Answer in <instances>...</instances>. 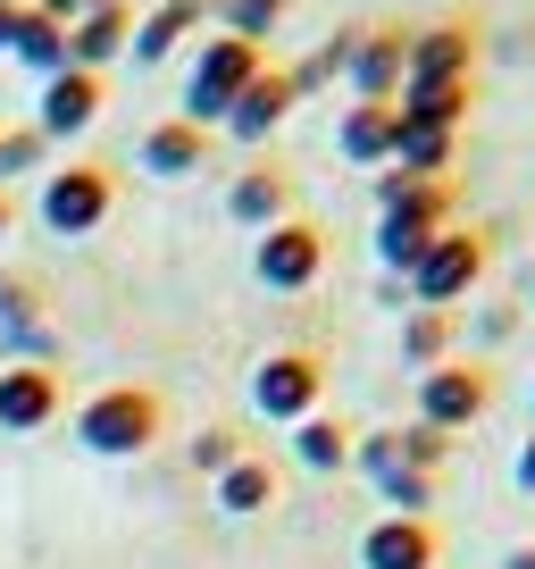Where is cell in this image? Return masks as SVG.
Instances as JSON below:
<instances>
[{"mask_svg":"<svg viewBox=\"0 0 535 569\" xmlns=\"http://www.w3.org/2000/svg\"><path fill=\"white\" fill-rule=\"evenodd\" d=\"M42 160H51V134H42V126H0V184L34 177Z\"/></svg>","mask_w":535,"mask_h":569,"instance_id":"f1b7e54d","label":"cell"},{"mask_svg":"<svg viewBox=\"0 0 535 569\" xmlns=\"http://www.w3.org/2000/svg\"><path fill=\"white\" fill-rule=\"evenodd\" d=\"M9 59H18V68H34L42 84H51V76L68 68V26L42 18V9H18V26H9Z\"/></svg>","mask_w":535,"mask_h":569,"instance_id":"603a6c76","label":"cell"},{"mask_svg":"<svg viewBox=\"0 0 535 569\" xmlns=\"http://www.w3.org/2000/svg\"><path fill=\"white\" fill-rule=\"evenodd\" d=\"M184 452H193V469H201V478H218V469H234V461H243V436H234V427L226 419H210V427H193V445H184Z\"/></svg>","mask_w":535,"mask_h":569,"instance_id":"f546056e","label":"cell"},{"mask_svg":"<svg viewBox=\"0 0 535 569\" xmlns=\"http://www.w3.org/2000/svg\"><path fill=\"white\" fill-rule=\"evenodd\" d=\"M293 101H302V92H293V76H285V68H260V76L243 84V101L226 109V134H234V142H268L276 126L293 118Z\"/></svg>","mask_w":535,"mask_h":569,"instance_id":"d6986e66","label":"cell"},{"mask_svg":"<svg viewBox=\"0 0 535 569\" xmlns=\"http://www.w3.org/2000/svg\"><path fill=\"white\" fill-rule=\"evenodd\" d=\"M42 310H51V284H42V277H18V268H9V277H0V327L42 319Z\"/></svg>","mask_w":535,"mask_h":569,"instance_id":"1f68e13d","label":"cell"},{"mask_svg":"<svg viewBox=\"0 0 535 569\" xmlns=\"http://www.w3.org/2000/svg\"><path fill=\"white\" fill-rule=\"evenodd\" d=\"M518 495H535V436L518 445Z\"/></svg>","mask_w":535,"mask_h":569,"instance_id":"d590c367","label":"cell"},{"mask_svg":"<svg viewBox=\"0 0 535 569\" xmlns=\"http://www.w3.org/2000/svg\"><path fill=\"white\" fill-rule=\"evenodd\" d=\"M160 436H168V393L160 386H101L75 410V445L92 461H143Z\"/></svg>","mask_w":535,"mask_h":569,"instance_id":"7a4b0ae2","label":"cell"},{"mask_svg":"<svg viewBox=\"0 0 535 569\" xmlns=\"http://www.w3.org/2000/svg\"><path fill=\"white\" fill-rule=\"evenodd\" d=\"M485 268H494V243H485L477 227H461V218H452V227L427 243V260L402 277V293H411V310H461L468 293L485 284Z\"/></svg>","mask_w":535,"mask_h":569,"instance_id":"3957f363","label":"cell"},{"mask_svg":"<svg viewBox=\"0 0 535 569\" xmlns=\"http://www.w3.org/2000/svg\"><path fill=\"white\" fill-rule=\"evenodd\" d=\"M34 9H42V18H59V26H75V18L92 9V0H34Z\"/></svg>","mask_w":535,"mask_h":569,"instance_id":"e575fe53","label":"cell"},{"mask_svg":"<svg viewBox=\"0 0 535 569\" xmlns=\"http://www.w3.org/2000/svg\"><path fill=\"white\" fill-rule=\"evenodd\" d=\"M393 109H402V118H418V126H444V134H461L468 84H402V92H393Z\"/></svg>","mask_w":535,"mask_h":569,"instance_id":"484cf974","label":"cell"},{"mask_svg":"<svg viewBox=\"0 0 535 569\" xmlns=\"http://www.w3.org/2000/svg\"><path fill=\"white\" fill-rule=\"evenodd\" d=\"M502 569H535V545H518V552H502Z\"/></svg>","mask_w":535,"mask_h":569,"instance_id":"74e56055","label":"cell"},{"mask_svg":"<svg viewBox=\"0 0 535 569\" xmlns=\"http://www.w3.org/2000/svg\"><path fill=\"white\" fill-rule=\"evenodd\" d=\"M251 410L276 427H302L310 410H326V352L319 343H276L251 369Z\"/></svg>","mask_w":535,"mask_h":569,"instance_id":"5b68a950","label":"cell"},{"mask_svg":"<svg viewBox=\"0 0 535 569\" xmlns=\"http://www.w3.org/2000/svg\"><path fill=\"white\" fill-rule=\"evenodd\" d=\"M210 126H193V118H151L143 126V142H134V160L151 168V177H193V168H210Z\"/></svg>","mask_w":535,"mask_h":569,"instance_id":"e0dca14e","label":"cell"},{"mask_svg":"<svg viewBox=\"0 0 535 569\" xmlns=\"http://www.w3.org/2000/svg\"><path fill=\"white\" fill-rule=\"evenodd\" d=\"M268 68V51L260 42H243V34H210L201 42V59H193V84H184V109L176 118H193V126H226V109L243 101V84Z\"/></svg>","mask_w":535,"mask_h":569,"instance_id":"8992f818","label":"cell"},{"mask_svg":"<svg viewBox=\"0 0 535 569\" xmlns=\"http://www.w3.org/2000/svg\"><path fill=\"white\" fill-rule=\"evenodd\" d=\"M485 410H494V369H485V360H461V352H452L444 369H427V377H418V419H427V427H444V436L477 427Z\"/></svg>","mask_w":535,"mask_h":569,"instance_id":"ba28073f","label":"cell"},{"mask_svg":"<svg viewBox=\"0 0 535 569\" xmlns=\"http://www.w3.org/2000/svg\"><path fill=\"white\" fill-rule=\"evenodd\" d=\"M452 343H461V310H411V319H402V360H411L418 377L444 369Z\"/></svg>","mask_w":535,"mask_h":569,"instance_id":"d4e9b609","label":"cell"},{"mask_svg":"<svg viewBox=\"0 0 535 569\" xmlns=\"http://www.w3.org/2000/svg\"><path fill=\"white\" fill-rule=\"evenodd\" d=\"M201 26H210V0H160V9H143V18H134V42H125V59L160 68V59L176 51L184 34H201Z\"/></svg>","mask_w":535,"mask_h":569,"instance_id":"44dd1931","label":"cell"},{"mask_svg":"<svg viewBox=\"0 0 535 569\" xmlns=\"http://www.w3.org/2000/svg\"><path fill=\"white\" fill-rule=\"evenodd\" d=\"M101 109H109V76L59 68L51 84H42V101H34V126H42L51 142H75V134H92V126H101Z\"/></svg>","mask_w":535,"mask_h":569,"instance_id":"7c38bea8","label":"cell"},{"mask_svg":"<svg viewBox=\"0 0 535 569\" xmlns=\"http://www.w3.org/2000/svg\"><path fill=\"white\" fill-rule=\"evenodd\" d=\"M125 42H134V9L125 0H92L84 18L68 26V68L109 76V59H125Z\"/></svg>","mask_w":535,"mask_h":569,"instance_id":"2e32d148","label":"cell"},{"mask_svg":"<svg viewBox=\"0 0 535 569\" xmlns=\"http://www.w3.org/2000/svg\"><path fill=\"white\" fill-rule=\"evenodd\" d=\"M468 59H477V26L468 18L411 26V76L402 84H468Z\"/></svg>","mask_w":535,"mask_h":569,"instance_id":"9a60e30c","label":"cell"},{"mask_svg":"<svg viewBox=\"0 0 535 569\" xmlns=\"http://www.w3.org/2000/svg\"><path fill=\"white\" fill-rule=\"evenodd\" d=\"M34 218H42L51 234H68V243L101 234L109 218H118V168H109V160H68V168H51V177H42V193H34Z\"/></svg>","mask_w":535,"mask_h":569,"instance_id":"277c9868","label":"cell"},{"mask_svg":"<svg viewBox=\"0 0 535 569\" xmlns=\"http://www.w3.org/2000/svg\"><path fill=\"white\" fill-rule=\"evenodd\" d=\"M352 445H360V427H343L335 410H310V419L293 427V461H302L310 478H335V469H352Z\"/></svg>","mask_w":535,"mask_h":569,"instance_id":"7402d4cb","label":"cell"},{"mask_svg":"<svg viewBox=\"0 0 535 569\" xmlns=\"http://www.w3.org/2000/svg\"><path fill=\"white\" fill-rule=\"evenodd\" d=\"M285 9H302V0H226L218 18H226V34L260 42V34H276V26H285Z\"/></svg>","mask_w":535,"mask_h":569,"instance_id":"4dcf8cb0","label":"cell"},{"mask_svg":"<svg viewBox=\"0 0 535 569\" xmlns=\"http://www.w3.org/2000/svg\"><path fill=\"white\" fill-rule=\"evenodd\" d=\"M0 360H59V343L42 319H18V327H0Z\"/></svg>","mask_w":535,"mask_h":569,"instance_id":"d6a6232c","label":"cell"},{"mask_svg":"<svg viewBox=\"0 0 535 569\" xmlns=\"http://www.w3.org/2000/svg\"><path fill=\"white\" fill-rule=\"evenodd\" d=\"M402 76H411V26H352V59H343L352 101H393Z\"/></svg>","mask_w":535,"mask_h":569,"instance_id":"30bf717a","label":"cell"},{"mask_svg":"<svg viewBox=\"0 0 535 569\" xmlns=\"http://www.w3.org/2000/svg\"><path fill=\"white\" fill-rule=\"evenodd\" d=\"M343 59H352V26H335V34H326L319 51L302 59V68H285V76H293V92H302V101H310V92H319V84H335V76H343Z\"/></svg>","mask_w":535,"mask_h":569,"instance_id":"83f0119b","label":"cell"},{"mask_svg":"<svg viewBox=\"0 0 535 569\" xmlns=\"http://www.w3.org/2000/svg\"><path fill=\"white\" fill-rule=\"evenodd\" d=\"M452 210H461L452 177H402V168H376V260H385L393 277H411V268L427 260V243L452 227Z\"/></svg>","mask_w":535,"mask_h":569,"instance_id":"6da1fadb","label":"cell"},{"mask_svg":"<svg viewBox=\"0 0 535 569\" xmlns=\"http://www.w3.org/2000/svg\"><path fill=\"white\" fill-rule=\"evenodd\" d=\"M518 319H527L518 302H494V310L477 319V336H485V343H511V336H518Z\"/></svg>","mask_w":535,"mask_h":569,"instance_id":"836d02e7","label":"cell"},{"mask_svg":"<svg viewBox=\"0 0 535 569\" xmlns=\"http://www.w3.org/2000/svg\"><path fill=\"white\" fill-rule=\"evenodd\" d=\"M376 495H385L393 519H435V486L444 478H418V469H385V478H369Z\"/></svg>","mask_w":535,"mask_h":569,"instance_id":"4316f807","label":"cell"},{"mask_svg":"<svg viewBox=\"0 0 535 569\" xmlns=\"http://www.w3.org/2000/svg\"><path fill=\"white\" fill-rule=\"evenodd\" d=\"M360 569H444V519H369Z\"/></svg>","mask_w":535,"mask_h":569,"instance_id":"4fadbf2b","label":"cell"},{"mask_svg":"<svg viewBox=\"0 0 535 569\" xmlns=\"http://www.w3.org/2000/svg\"><path fill=\"white\" fill-rule=\"evenodd\" d=\"M9 26H18V9H0V51H9Z\"/></svg>","mask_w":535,"mask_h":569,"instance_id":"f35d334b","label":"cell"},{"mask_svg":"<svg viewBox=\"0 0 535 569\" xmlns=\"http://www.w3.org/2000/svg\"><path fill=\"white\" fill-rule=\"evenodd\" d=\"M9 227H18V193L0 184V243H9Z\"/></svg>","mask_w":535,"mask_h":569,"instance_id":"8d00e7d4","label":"cell"},{"mask_svg":"<svg viewBox=\"0 0 535 569\" xmlns=\"http://www.w3.org/2000/svg\"><path fill=\"white\" fill-rule=\"evenodd\" d=\"M527 302H535V268H527Z\"/></svg>","mask_w":535,"mask_h":569,"instance_id":"60d3db41","label":"cell"},{"mask_svg":"<svg viewBox=\"0 0 535 569\" xmlns=\"http://www.w3.org/2000/svg\"><path fill=\"white\" fill-rule=\"evenodd\" d=\"M68 410L59 360H0V436H42Z\"/></svg>","mask_w":535,"mask_h":569,"instance_id":"9c48e42d","label":"cell"},{"mask_svg":"<svg viewBox=\"0 0 535 569\" xmlns=\"http://www.w3.org/2000/svg\"><path fill=\"white\" fill-rule=\"evenodd\" d=\"M210 495H218V511H226V519H260V511L285 502V469L268 461V452H243L234 469H218V478H210Z\"/></svg>","mask_w":535,"mask_h":569,"instance_id":"ac0fdd59","label":"cell"},{"mask_svg":"<svg viewBox=\"0 0 535 569\" xmlns=\"http://www.w3.org/2000/svg\"><path fill=\"white\" fill-rule=\"evenodd\" d=\"M293 210H302V177H293L285 160H260V168H243V177L226 184V218L251 227V234H268L276 218H293Z\"/></svg>","mask_w":535,"mask_h":569,"instance_id":"5bb4252c","label":"cell"},{"mask_svg":"<svg viewBox=\"0 0 535 569\" xmlns=\"http://www.w3.org/2000/svg\"><path fill=\"white\" fill-rule=\"evenodd\" d=\"M326 260H335V234H326L310 210L276 218V227L251 243V277H260L268 293H310V284L326 277Z\"/></svg>","mask_w":535,"mask_h":569,"instance_id":"52a82bcc","label":"cell"},{"mask_svg":"<svg viewBox=\"0 0 535 569\" xmlns=\"http://www.w3.org/2000/svg\"><path fill=\"white\" fill-rule=\"evenodd\" d=\"M393 118H402V109H393ZM452 151H461V134L418 126V118H402V134H393V168H402V177H452Z\"/></svg>","mask_w":535,"mask_h":569,"instance_id":"cb8c5ba5","label":"cell"},{"mask_svg":"<svg viewBox=\"0 0 535 569\" xmlns=\"http://www.w3.org/2000/svg\"><path fill=\"white\" fill-rule=\"evenodd\" d=\"M444 461H452V436H444V427H427V419H411V427H376V436H360V445H352V469H369V478H385V469L444 478Z\"/></svg>","mask_w":535,"mask_h":569,"instance_id":"8fae6325","label":"cell"},{"mask_svg":"<svg viewBox=\"0 0 535 569\" xmlns=\"http://www.w3.org/2000/svg\"><path fill=\"white\" fill-rule=\"evenodd\" d=\"M393 134H402V118H393V101H352L335 126V151L352 168H393Z\"/></svg>","mask_w":535,"mask_h":569,"instance_id":"ffe728a7","label":"cell"},{"mask_svg":"<svg viewBox=\"0 0 535 569\" xmlns=\"http://www.w3.org/2000/svg\"><path fill=\"white\" fill-rule=\"evenodd\" d=\"M0 9H34V0H0Z\"/></svg>","mask_w":535,"mask_h":569,"instance_id":"ab89813d","label":"cell"}]
</instances>
